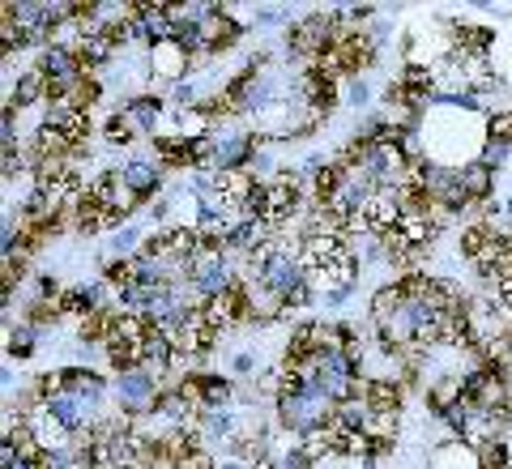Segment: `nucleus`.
Here are the masks:
<instances>
[{"label":"nucleus","instance_id":"6e6552de","mask_svg":"<svg viewBox=\"0 0 512 469\" xmlns=\"http://www.w3.org/2000/svg\"><path fill=\"white\" fill-rule=\"evenodd\" d=\"M427 469H483V452H478L474 444H466V440H448V444H440L436 452H431Z\"/></svg>","mask_w":512,"mask_h":469},{"label":"nucleus","instance_id":"ddd939ff","mask_svg":"<svg viewBox=\"0 0 512 469\" xmlns=\"http://www.w3.org/2000/svg\"><path fill=\"white\" fill-rule=\"evenodd\" d=\"M346 103L350 107H367V103H372V82H367V77H350V82H346Z\"/></svg>","mask_w":512,"mask_h":469},{"label":"nucleus","instance_id":"f3484780","mask_svg":"<svg viewBox=\"0 0 512 469\" xmlns=\"http://www.w3.org/2000/svg\"><path fill=\"white\" fill-rule=\"evenodd\" d=\"M256 469H278V465H274V461H269V465H256Z\"/></svg>","mask_w":512,"mask_h":469},{"label":"nucleus","instance_id":"4468645a","mask_svg":"<svg viewBox=\"0 0 512 469\" xmlns=\"http://www.w3.org/2000/svg\"><path fill=\"white\" fill-rule=\"evenodd\" d=\"M107 141L111 145H128V141H133V128H128V120L120 116V111L107 120Z\"/></svg>","mask_w":512,"mask_h":469},{"label":"nucleus","instance_id":"423d86ee","mask_svg":"<svg viewBox=\"0 0 512 469\" xmlns=\"http://www.w3.org/2000/svg\"><path fill=\"white\" fill-rule=\"evenodd\" d=\"M60 388L77 393L90 410H103V401H107V393H111V384L99 376V371H90V367H64V371H60Z\"/></svg>","mask_w":512,"mask_h":469},{"label":"nucleus","instance_id":"2eb2a0df","mask_svg":"<svg viewBox=\"0 0 512 469\" xmlns=\"http://www.w3.org/2000/svg\"><path fill=\"white\" fill-rule=\"evenodd\" d=\"M252 18L261 22V26H278V22L286 18V9H282V5H256V9H252Z\"/></svg>","mask_w":512,"mask_h":469},{"label":"nucleus","instance_id":"dca6fc26","mask_svg":"<svg viewBox=\"0 0 512 469\" xmlns=\"http://www.w3.org/2000/svg\"><path fill=\"white\" fill-rule=\"evenodd\" d=\"M252 367H256L252 354H235V371H239V376H252Z\"/></svg>","mask_w":512,"mask_h":469},{"label":"nucleus","instance_id":"20e7f679","mask_svg":"<svg viewBox=\"0 0 512 469\" xmlns=\"http://www.w3.org/2000/svg\"><path fill=\"white\" fill-rule=\"evenodd\" d=\"M192 73V52L184 43H154L150 47V82H167V86H180L184 77Z\"/></svg>","mask_w":512,"mask_h":469},{"label":"nucleus","instance_id":"7ed1b4c3","mask_svg":"<svg viewBox=\"0 0 512 469\" xmlns=\"http://www.w3.org/2000/svg\"><path fill=\"white\" fill-rule=\"evenodd\" d=\"M116 406L124 410V418H150L158 410V401H163V380L154 376L146 367H133V371H120L116 376Z\"/></svg>","mask_w":512,"mask_h":469},{"label":"nucleus","instance_id":"f03ea898","mask_svg":"<svg viewBox=\"0 0 512 469\" xmlns=\"http://www.w3.org/2000/svg\"><path fill=\"white\" fill-rule=\"evenodd\" d=\"M39 69L47 77V86H52V99H77L82 94V86L90 82V69H86V60L69 52V47H56V43H47L43 47V56H39Z\"/></svg>","mask_w":512,"mask_h":469},{"label":"nucleus","instance_id":"39448f33","mask_svg":"<svg viewBox=\"0 0 512 469\" xmlns=\"http://www.w3.org/2000/svg\"><path fill=\"white\" fill-rule=\"evenodd\" d=\"M120 180L128 184L137 201H150L163 192V158H128L120 167Z\"/></svg>","mask_w":512,"mask_h":469},{"label":"nucleus","instance_id":"f257e3e1","mask_svg":"<svg viewBox=\"0 0 512 469\" xmlns=\"http://www.w3.org/2000/svg\"><path fill=\"white\" fill-rule=\"evenodd\" d=\"M188 282L192 290H197V299L201 307L210 303V299H222V295H231V290H239V278H235V261L222 248H205L192 256V269H188Z\"/></svg>","mask_w":512,"mask_h":469},{"label":"nucleus","instance_id":"9b49d317","mask_svg":"<svg viewBox=\"0 0 512 469\" xmlns=\"http://www.w3.org/2000/svg\"><path fill=\"white\" fill-rule=\"evenodd\" d=\"M35 342H39V329L35 325H18V329H9V359H30L35 354Z\"/></svg>","mask_w":512,"mask_h":469},{"label":"nucleus","instance_id":"1a4fd4ad","mask_svg":"<svg viewBox=\"0 0 512 469\" xmlns=\"http://www.w3.org/2000/svg\"><path fill=\"white\" fill-rule=\"evenodd\" d=\"M47 99H52V86H47L43 69L35 64V69H26V73L18 77V86H13V99H9V107L26 111V107H39V103H47Z\"/></svg>","mask_w":512,"mask_h":469},{"label":"nucleus","instance_id":"9d476101","mask_svg":"<svg viewBox=\"0 0 512 469\" xmlns=\"http://www.w3.org/2000/svg\"><path fill=\"white\" fill-rule=\"evenodd\" d=\"M461 184H466L470 201H487L495 192V171L487 163H470V167H461Z\"/></svg>","mask_w":512,"mask_h":469},{"label":"nucleus","instance_id":"f8f14e48","mask_svg":"<svg viewBox=\"0 0 512 469\" xmlns=\"http://www.w3.org/2000/svg\"><path fill=\"white\" fill-rule=\"evenodd\" d=\"M508 158H512V137H491L487 133V145H483V158H478V163H487L491 171H500Z\"/></svg>","mask_w":512,"mask_h":469},{"label":"nucleus","instance_id":"0eeeda50","mask_svg":"<svg viewBox=\"0 0 512 469\" xmlns=\"http://www.w3.org/2000/svg\"><path fill=\"white\" fill-rule=\"evenodd\" d=\"M120 116L128 120L133 133H154L158 120H163V99L158 94H128L120 103Z\"/></svg>","mask_w":512,"mask_h":469}]
</instances>
